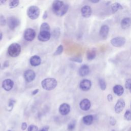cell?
Wrapping results in <instances>:
<instances>
[{
    "label": "cell",
    "instance_id": "obj_46",
    "mask_svg": "<svg viewBox=\"0 0 131 131\" xmlns=\"http://www.w3.org/2000/svg\"><path fill=\"white\" fill-rule=\"evenodd\" d=\"M130 108H131V103H130Z\"/></svg>",
    "mask_w": 131,
    "mask_h": 131
},
{
    "label": "cell",
    "instance_id": "obj_31",
    "mask_svg": "<svg viewBox=\"0 0 131 131\" xmlns=\"http://www.w3.org/2000/svg\"><path fill=\"white\" fill-rule=\"evenodd\" d=\"M125 87L127 89H130L131 88V79H127L125 83Z\"/></svg>",
    "mask_w": 131,
    "mask_h": 131
},
{
    "label": "cell",
    "instance_id": "obj_36",
    "mask_svg": "<svg viewBox=\"0 0 131 131\" xmlns=\"http://www.w3.org/2000/svg\"><path fill=\"white\" fill-rule=\"evenodd\" d=\"M107 100L108 101H112V100H113V96L111 94H108L107 96Z\"/></svg>",
    "mask_w": 131,
    "mask_h": 131
},
{
    "label": "cell",
    "instance_id": "obj_44",
    "mask_svg": "<svg viewBox=\"0 0 131 131\" xmlns=\"http://www.w3.org/2000/svg\"><path fill=\"white\" fill-rule=\"evenodd\" d=\"M1 64H0V69H1Z\"/></svg>",
    "mask_w": 131,
    "mask_h": 131
},
{
    "label": "cell",
    "instance_id": "obj_39",
    "mask_svg": "<svg viewBox=\"0 0 131 131\" xmlns=\"http://www.w3.org/2000/svg\"><path fill=\"white\" fill-rule=\"evenodd\" d=\"M38 92H39V89H35L34 91H33V92H32V95H35L37 93H38Z\"/></svg>",
    "mask_w": 131,
    "mask_h": 131
},
{
    "label": "cell",
    "instance_id": "obj_27",
    "mask_svg": "<svg viewBox=\"0 0 131 131\" xmlns=\"http://www.w3.org/2000/svg\"><path fill=\"white\" fill-rule=\"evenodd\" d=\"M124 117L126 120L130 121L131 120V111L129 110L126 111L124 114Z\"/></svg>",
    "mask_w": 131,
    "mask_h": 131
},
{
    "label": "cell",
    "instance_id": "obj_24",
    "mask_svg": "<svg viewBox=\"0 0 131 131\" xmlns=\"http://www.w3.org/2000/svg\"><path fill=\"white\" fill-rule=\"evenodd\" d=\"M19 4V1L18 0L12 1L9 3V7L10 9H13V8L16 7L17 6H18Z\"/></svg>",
    "mask_w": 131,
    "mask_h": 131
},
{
    "label": "cell",
    "instance_id": "obj_34",
    "mask_svg": "<svg viewBox=\"0 0 131 131\" xmlns=\"http://www.w3.org/2000/svg\"><path fill=\"white\" fill-rule=\"evenodd\" d=\"M110 123L111 125L114 126L116 123V120L113 117H111L110 118Z\"/></svg>",
    "mask_w": 131,
    "mask_h": 131
},
{
    "label": "cell",
    "instance_id": "obj_22",
    "mask_svg": "<svg viewBox=\"0 0 131 131\" xmlns=\"http://www.w3.org/2000/svg\"><path fill=\"white\" fill-rule=\"evenodd\" d=\"M96 55V52L95 49H92L88 50L86 52V57L88 60H91L94 59Z\"/></svg>",
    "mask_w": 131,
    "mask_h": 131
},
{
    "label": "cell",
    "instance_id": "obj_18",
    "mask_svg": "<svg viewBox=\"0 0 131 131\" xmlns=\"http://www.w3.org/2000/svg\"><path fill=\"white\" fill-rule=\"evenodd\" d=\"M90 72V69L88 65L86 64H83L80 67L79 69L78 73L80 76L82 77H84L86 76Z\"/></svg>",
    "mask_w": 131,
    "mask_h": 131
},
{
    "label": "cell",
    "instance_id": "obj_6",
    "mask_svg": "<svg viewBox=\"0 0 131 131\" xmlns=\"http://www.w3.org/2000/svg\"><path fill=\"white\" fill-rule=\"evenodd\" d=\"M19 19L14 16H10L7 20V24L10 28L12 30H14L19 25Z\"/></svg>",
    "mask_w": 131,
    "mask_h": 131
},
{
    "label": "cell",
    "instance_id": "obj_17",
    "mask_svg": "<svg viewBox=\"0 0 131 131\" xmlns=\"http://www.w3.org/2000/svg\"><path fill=\"white\" fill-rule=\"evenodd\" d=\"M109 32V27L107 25H104L101 26L99 31L100 36L103 39L107 37Z\"/></svg>",
    "mask_w": 131,
    "mask_h": 131
},
{
    "label": "cell",
    "instance_id": "obj_4",
    "mask_svg": "<svg viewBox=\"0 0 131 131\" xmlns=\"http://www.w3.org/2000/svg\"><path fill=\"white\" fill-rule=\"evenodd\" d=\"M21 52V47L19 44L14 42L11 43L8 48V54L12 57L18 56Z\"/></svg>",
    "mask_w": 131,
    "mask_h": 131
},
{
    "label": "cell",
    "instance_id": "obj_41",
    "mask_svg": "<svg viewBox=\"0 0 131 131\" xmlns=\"http://www.w3.org/2000/svg\"><path fill=\"white\" fill-rule=\"evenodd\" d=\"M90 2H91L92 3H98L99 2V0H96V1L92 0V1H90Z\"/></svg>",
    "mask_w": 131,
    "mask_h": 131
},
{
    "label": "cell",
    "instance_id": "obj_25",
    "mask_svg": "<svg viewBox=\"0 0 131 131\" xmlns=\"http://www.w3.org/2000/svg\"><path fill=\"white\" fill-rule=\"evenodd\" d=\"M99 84L100 86V89L104 91L105 90L106 88V84L105 83V81H104V80L102 78H99Z\"/></svg>",
    "mask_w": 131,
    "mask_h": 131
},
{
    "label": "cell",
    "instance_id": "obj_35",
    "mask_svg": "<svg viewBox=\"0 0 131 131\" xmlns=\"http://www.w3.org/2000/svg\"><path fill=\"white\" fill-rule=\"evenodd\" d=\"M27 127V124L26 122H23L21 125V129L23 130H25Z\"/></svg>",
    "mask_w": 131,
    "mask_h": 131
},
{
    "label": "cell",
    "instance_id": "obj_11",
    "mask_svg": "<svg viewBox=\"0 0 131 131\" xmlns=\"http://www.w3.org/2000/svg\"><path fill=\"white\" fill-rule=\"evenodd\" d=\"M125 106V103L123 99H120L116 102L115 105V111L117 114L120 113L124 109Z\"/></svg>",
    "mask_w": 131,
    "mask_h": 131
},
{
    "label": "cell",
    "instance_id": "obj_10",
    "mask_svg": "<svg viewBox=\"0 0 131 131\" xmlns=\"http://www.w3.org/2000/svg\"><path fill=\"white\" fill-rule=\"evenodd\" d=\"M70 106L69 104L63 103L60 104L59 107V112L62 116L67 115L70 112Z\"/></svg>",
    "mask_w": 131,
    "mask_h": 131
},
{
    "label": "cell",
    "instance_id": "obj_1",
    "mask_svg": "<svg viewBox=\"0 0 131 131\" xmlns=\"http://www.w3.org/2000/svg\"><path fill=\"white\" fill-rule=\"evenodd\" d=\"M53 12L59 16L64 15L68 10L69 6L61 1H54L52 5Z\"/></svg>",
    "mask_w": 131,
    "mask_h": 131
},
{
    "label": "cell",
    "instance_id": "obj_23",
    "mask_svg": "<svg viewBox=\"0 0 131 131\" xmlns=\"http://www.w3.org/2000/svg\"><path fill=\"white\" fill-rule=\"evenodd\" d=\"M123 7L122 6L118 3H113L111 6V10L112 12L115 13L119 9H122Z\"/></svg>",
    "mask_w": 131,
    "mask_h": 131
},
{
    "label": "cell",
    "instance_id": "obj_29",
    "mask_svg": "<svg viewBox=\"0 0 131 131\" xmlns=\"http://www.w3.org/2000/svg\"><path fill=\"white\" fill-rule=\"evenodd\" d=\"M14 103H15V101L14 100H12V99L10 100V101L8 104V110L9 111H11L12 110Z\"/></svg>",
    "mask_w": 131,
    "mask_h": 131
},
{
    "label": "cell",
    "instance_id": "obj_40",
    "mask_svg": "<svg viewBox=\"0 0 131 131\" xmlns=\"http://www.w3.org/2000/svg\"><path fill=\"white\" fill-rule=\"evenodd\" d=\"M6 2V0H5V1L0 0V5H2L4 4Z\"/></svg>",
    "mask_w": 131,
    "mask_h": 131
},
{
    "label": "cell",
    "instance_id": "obj_16",
    "mask_svg": "<svg viewBox=\"0 0 131 131\" xmlns=\"http://www.w3.org/2000/svg\"><path fill=\"white\" fill-rule=\"evenodd\" d=\"M41 58L38 55H33L30 59V63L33 67L38 66L41 63Z\"/></svg>",
    "mask_w": 131,
    "mask_h": 131
},
{
    "label": "cell",
    "instance_id": "obj_19",
    "mask_svg": "<svg viewBox=\"0 0 131 131\" xmlns=\"http://www.w3.org/2000/svg\"><path fill=\"white\" fill-rule=\"evenodd\" d=\"M113 92L116 95L120 96L124 93V88L122 85L117 84L113 87Z\"/></svg>",
    "mask_w": 131,
    "mask_h": 131
},
{
    "label": "cell",
    "instance_id": "obj_45",
    "mask_svg": "<svg viewBox=\"0 0 131 131\" xmlns=\"http://www.w3.org/2000/svg\"><path fill=\"white\" fill-rule=\"evenodd\" d=\"M112 131H115V130H112Z\"/></svg>",
    "mask_w": 131,
    "mask_h": 131
},
{
    "label": "cell",
    "instance_id": "obj_42",
    "mask_svg": "<svg viewBox=\"0 0 131 131\" xmlns=\"http://www.w3.org/2000/svg\"><path fill=\"white\" fill-rule=\"evenodd\" d=\"M3 38V33L1 31H0V41Z\"/></svg>",
    "mask_w": 131,
    "mask_h": 131
},
{
    "label": "cell",
    "instance_id": "obj_28",
    "mask_svg": "<svg viewBox=\"0 0 131 131\" xmlns=\"http://www.w3.org/2000/svg\"><path fill=\"white\" fill-rule=\"evenodd\" d=\"M75 125H76V123H75V121L71 122L70 123H69V124L68 125V129L69 131L73 130L75 127Z\"/></svg>",
    "mask_w": 131,
    "mask_h": 131
},
{
    "label": "cell",
    "instance_id": "obj_32",
    "mask_svg": "<svg viewBox=\"0 0 131 131\" xmlns=\"http://www.w3.org/2000/svg\"><path fill=\"white\" fill-rule=\"evenodd\" d=\"M7 23V20H6L5 18L3 15H1L0 17V24L2 26L5 25L6 23Z\"/></svg>",
    "mask_w": 131,
    "mask_h": 131
},
{
    "label": "cell",
    "instance_id": "obj_43",
    "mask_svg": "<svg viewBox=\"0 0 131 131\" xmlns=\"http://www.w3.org/2000/svg\"><path fill=\"white\" fill-rule=\"evenodd\" d=\"M129 90H130V93H131V88H130V89H129Z\"/></svg>",
    "mask_w": 131,
    "mask_h": 131
},
{
    "label": "cell",
    "instance_id": "obj_2",
    "mask_svg": "<svg viewBox=\"0 0 131 131\" xmlns=\"http://www.w3.org/2000/svg\"><path fill=\"white\" fill-rule=\"evenodd\" d=\"M51 37L50 27L47 23H43L40 27L39 33L38 35V39L42 42L48 41Z\"/></svg>",
    "mask_w": 131,
    "mask_h": 131
},
{
    "label": "cell",
    "instance_id": "obj_21",
    "mask_svg": "<svg viewBox=\"0 0 131 131\" xmlns=\"http://www.w3.org/2000/svg\"><path fill=\"white\" fill-rule=\"evenodd\" d=\"M94 118L93 116L91 115H88L84 116L82 118V121L83 123L86 125H91L93 122Z\"/></svg>",
    "mask_w": 131,
    "mask_h": 131
},
{
    "label": "cell",
    "instance_id": "obj_14",
    "mask_svg": "<svg viewBox=\"0 0 131 131\" xmlns=\"http://www.w3.org/2000/svg\"><path fill=\"white\" fill-rule=\"evenodd\" d=\"M91 106V102L88 99H82L79 103L80 108L84 111H88Z\"/></svg>",
    "mask_w": 131,
    "mask_h": 131
},
{
    "label": "cell",
    "instance_id": "obj_7",
    "mask_svg": "<svg viewBox=\"0 0 131 131\" xmlns=\"http://www.w3.org/2000/svg\"><path fill=\"white\" fill-rule=\"evenodd\" d=\"M36 32L35 30L32 28L26 29L24 32V39L28 41H32L35 37Z\"/></svg>",
    "mask_w": 131,
    "mask_h": 131
},
{
    "label": "cell",
    "instance_id": "obj_12",
    "mask_svg": "<svg viewBox=\"0 0 131 131\" xmlns=\"http://www.w3.org/2000/svg\"><path fill=\"white\" fill-rule=\"evenodd\" d=\"M14 82L10 79H6L2 82V88L6 91H10L13 87Z\"/></svg>",
    "mask_w": 131,
    "mask_h": 131
},
{
    "label": "cell",
    "instance_id": "obj_9",
    "mask_svg": "<svg viewBox=\"0 0 131 131\" xmlns=\"http://www.w3.org/2000/svg\"><path fill=\"white\" fill-rule=\"evenodd\" d=\"M36 77V74L32 70H27L24 73V77L27 82H32L34 80Z\"/></svg>",
    "mask_w": 131,
    "mask_h": 131
},
{
    "label": "cell",
    "instance_id": "obj_13",
    "mask_svg": "<svg viewBox=\"0 0 131 131\" xmlns=\"http://www.w3.org/2000/svg\"><path fill=\"white\" fill-rule=\"evenodd\" d=\"M92 86L91 81L88 79L82 80L79 84V87L80 89L83 91H89Z\"/></svg>",
    "mask_w": 131,
    "mask_h": 131
},
{
    "label": "cell",
    "instance_id": "obj_37",
    "mask_svg": "<svg viewBox=\"0 0 131 131\" xmlns=\"http://www.w3.org/2000/svg\"><path fill=\"white\" fill-rule=\"evenodd\" d=\"M48 17V13H47V11H45L43 14V16H42V18L43 19H46Z\"/></svg>",
    "mask_w": 131,
    "mask_h": 131
},
{
    "label": "cell",
    "instance_id": "obj_33",
    "mask_svg": "<svg viewBox=\"0 0 131 131\" xmlns=\"http://www.w3.org/2000/svg\"><path fill=\"white\" fill-rule=\"evenodd\" d=\"M71 60L73 61L74 62H82V59L81 57H73L72 58L70 59Z\"/></svg>",
    "mask_w": 131,
    "mask_h": 131
},
{
    "label": "cell",
    "instance_id": "obj_47",
    "mask_svg": "<svg viewBox=\"0 0 131 131\" xmlns=\"http://www.w3.org/2000/svg\"><path fill=\"white\" fill-rule=\"evenodd\" d=\"M8 131H11V130H8Z\"/></svg>",
    "mask_w": 131,
    "mask_h": 131
},
{
    "label": "cell",
    "instance_id": "obj_8",
    "mask_svg": "<svg viewBox=\"0 0 131 131\" xmlns=\"http://www.w3.org/2000/svg\"><path fill=\"white\" fill-rule=\"evenodd\" d=\"M126 42V39L121 36L119 37H116L115 38H112L111 40V44L116 47H119L123 46Z\"/></svg>",
    "mask_w": 131,
    "mask_h": 131
},
{
    "label": "cell",
    "instance_id": "obj_38",
    "mask_svg": "<svg viewBox=\"0 0 131 131\" xmlns=\"http://www.w3.org/2000/svg\"><path fill=\"white\" fill-rule=\"evenodd\" d=\"M48 130H49V126H44L43 128H42L40 131H48Z\"/></svg>",
    "mask_w": 131,
    "mask_h": 131
},
{
    "label": "cell",
    "instance_id": "obj_15",
    "mask_svg": "<svg viewBox=\"0 0 131 131\" xmlns=\"http://www.w3.org/2000/svg\"><path fill=\"white\" fill-rule=\"evenodd\" d=\"M81 13L84 18L89 17L92 14V9L89 6H84L81 9Z\"/></svg>",
    "mask_w": 131,
    "mask_h": 131
},
{
    "label": "cell",
    "instance_id": "obj_26",
    "mask_svg": "<svg viewBox=\"0 0 131 131\" xmlns=\"http://www.w3.org/2000/svg\"><path fill=\"white\" fill-rule=\"evenodd\" d=\"M63 51V47L62 45H59V46L57 47L56 50V51H55V52L54 53V55L56 56V55H60V54L62 53Z\"/></svg>",
    "mask_w": 131,
    "mask_h": 131
},
{
    "label": "cell",
    "instance_id": "obj_20",
    "mask_svg": "<svg viewBox=\"0 0 131 131\" xmlns=\"http://www.w3.org/2000/svg\"><path fill=\"white\" fill-rule=\"evenodd\" d=\"M131 25V19L129 17L124 18L121 21V26L123 29H127Z\"/></svg>",
    "mask_w": 131,
    "mask_h": 131
},
{
    "label": "cell",
    "instance_id": "obj_3",
    "mask_svg": "<svg viewBox=\"0 0 131 131\" xmlns=\"http://www.w3.org/2000/svg\"><path fill=\"white\" fill-rule=\"evenodd\" d=\"M57 84V80L54 78H47L41 81L42 88L46 91H51L54 89Z\"/></svg>",
    "mask_w": 131,
    "mask_h": 131
},
{
    "label": "cell",
    "instance_id": "obj_5",
    "mask_svg": "<svg viewBox=\"0 0 131 131\" xmlns=\"http://www.w3.org/2000/svg\"><path fill=\"white\" fill-rule=\"evenodd\" d=\"M27 14L31 19H36L40 14V9L36 6H31L28 8Z\"/></svg>",
    "mask_w": 131,
    "mask_h": 131
},
{
    "label": "cell",
    "instance_id": "obj_30",
    "mask_svg": "<svg viewBox=\"0 0 131 131\" xmlns=\"http://www.w3.org/2000/svg\"><path fill=\"white\" fill-rule=\"evenodd\" d=\"M28 131H38V127L35 125H30L28 128Z\"/></svg>",
    "mask_w": 131,
    "mask_h": 131
}]
</instances>
